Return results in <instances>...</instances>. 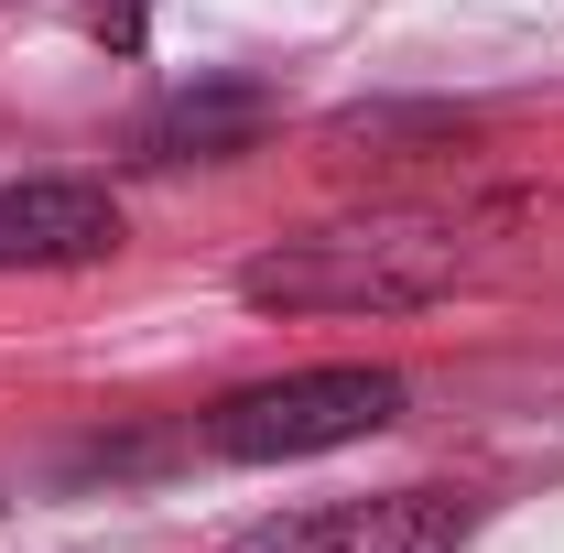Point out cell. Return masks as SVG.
Returning a JSON list of instances; mask_svg holds the SVG:
<instances>
[{
	"label": "cell",
	"instance_id": "1",
	"mask_svg": "<svg viewBox=\"0 0 564 553\" xmlns=\"http://www.w3.org/2000/svg\"><path fill=\"white\" fill-rule=\"evenodd\" d=\"M564 196H467V207H369L348 228L261 250L239 293L261 315H413L467 282H554Z\"/></svg>",
	"mask_w": 564,
	"mask_h": 553
},
{
	"label": "cell",
	"instance_id": "4",
	"mask_svg": "<svg viewBox=\"0 0 564 553\" xmlns=\"http://www.w3.org/2000/svg\"><path fill=\"white\" fill-rule=\"evenodd\" d=\"M120 250V207L98 185H0V272H87Z\"/></svg>",
	"mask_w": 564,
	"mask_h": 553
},
{
	"label": "cell",
	"instance_id": "5",
	"mask_svg": "<svg viewBox=\"0 0 564 553\" xmlns=\"http://www.w3.org/2000/svg\"><path fill=\"white\" fill-rule=\"evenodd\" d=\"M261 141V98L250 87H196V98H174L152 131H141V152L152 163H228V152H250Z\"/></svg>",
	"mask_w": 564,
	"mask_h": 553
},
{
	"label": "cell",
	"instance_id": "2",
	"mask_svg": "<svg viewBox=\"0 0 564 553\" xmlns=\"http://www.w3.org/2000/svg\"><path fill=\"white\" fill-rule=\"evenodd\" d=\"M402 413V380L391 369H293V380H261V391H228L207 413V456L228 467H293V456H326V445H358Z\"/></svg>",
	"mask_w": 564,
	"mask_h": 553
},
{
	"label": "cell",
	"instance_id": "3",
	"mask_svg": "<svg viewBox=\"0 0 564 553\" xmlns=\"http://www.w3.org/2000/svg\"><path fill=\"white\" fill-rule=\"evenodd\" d=\"M467 543V499L445 488H380V499H326V510H282L228 553H456Z\"/></svg>",
	"mask_w": 564,
	"mask_h": 553
},
{
	"label": "cell",
	"instance_id": "6",
	"mask_svg": "<svg viewBox=\"0 0 564 553\" xmlns=\"http://www.w3.org/2000/svg\"><path fill=\"white\" fill-rule=\"evenodd\" d=\"M0 11H11V0H0ZM22 11H55L87 44H109V55H141V33H152V0H22Z\"/></svg>",
	"mask_w": 564,
	"mask_h": 553
}]
</instances>
